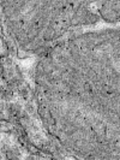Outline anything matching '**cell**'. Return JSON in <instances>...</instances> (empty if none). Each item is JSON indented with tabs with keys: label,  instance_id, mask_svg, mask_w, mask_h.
Returning a JSON list of instances; mask_svg holds the SVG:
<instances>
[{
	"label": "cell",
	"instance_id": "6da1fadb",
	"mask_svg": "<svg viewBox=\"0 0 120 160\" xmlns=\"http://www.w3.org/2000/svg\"><path fill=\"white\" fill-rule=\"evenodd\" d=\"M25 113H29V114H33L34 112H35V108H34V105L33 104H30V103H28L27 105H25Z\"/></svg>",
	"mask_w": 120,
	"mask_h": 160
},
{
	"label": "cell",
	"instance_id": "7a4b0ae2",
	"mask_svg": "<svg viewBox=\"0 0 120 160\" xmlns=\"http://www.w3.org/2000/svg\"><path fill=\"white\" fill-rule=\"evenodd\" d=\"M19 94H20V95L23 96V98H25L28 94H29V92H28V89H25V88H20V89H19Z\"/></svg>",
	"mask_w": 120,
	"mask_h": 160
},
{
	"label": "cell",
	"instance_id": "3957f363",
	"mask_svg": "<svg viewBox=\"0 0 120 160\" xmlns=\"http://www.w3.org/2000/svg\"><path fill=\"white\" fill-rule=\"evenodd\" d=\"M25 160H35V157L34 155H27L25 157Z\"/></svg>",
	"mask_w": 120,
	"mask_h": 160
}]
</instances>
